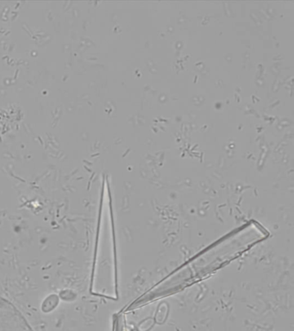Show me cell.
I'll list each match as a JSON object with an SVG mask.
<instances>
[{
	"label": "cell",
	"mask_w": 294,
	"mask_h": 331,
	"mask_svg": "<svg viewBox=\"0 0 294 331\" xmlns=\"http://www.w3.org/2000/svg\"><path fill=\"white\" fill-rule=\"evenodd\" d=\"M122 323L120 322L118 324V326H117V331H125V329H124V325H122Z\"/></svg>",
	"instance_id": "1"
}]
</instances>
